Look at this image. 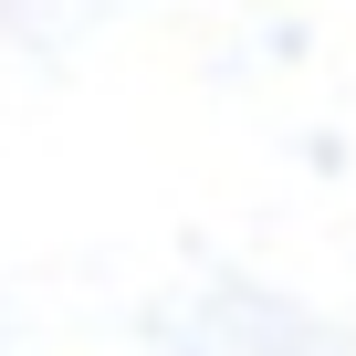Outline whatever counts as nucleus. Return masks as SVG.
Instances as JSON below:
<instances>
[]
</instances>
